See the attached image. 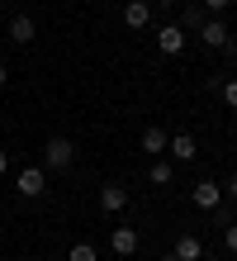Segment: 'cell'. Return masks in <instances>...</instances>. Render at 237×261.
I'll return each mask as SVG.
<instances>
[{"label": "cell", "instance_id": "ffe728a7", "mask_svg": "<svg viewBox=\"0 0 237 261\" xmlns=\"http://www.w3.org/2000/svg\"><path fill=\"white\" fill-rule=\"evenodd\" d=\"M10 171V152H0V176H5Z\"/></svg>", "mask_w": 237, "mask_h": 261}, {"label": "cell", "instance_id": "7c38bea8", "mask_svg": "<svg viewBox=\"0 0 237 261\" xmlns=\"http://www.w3.org/2000/svg\"><path fill=\"white\" fill-rule=\"evenodd\" d=\"M166 143H171V138L162 133V128H142V152H152V157H162V152H166Z\"/></svg>", "mask_w": 237, "mask_h": 261}, {"label": "cell", "instance_id": "ac0fdd59", "mask_svg": "<svg viewBox=\"0 0 237 261\" xmlns=\"http://www.w3.org/2000/svg\"><path fill=\"white\" fill-rule=\"evenodd\" d=\"M199 5H204V10H209V14H223V10L232 5V0H199Z\"/></svg>", "mask_w": 237, "mask_h": 261}, {"label": "cell", "instance_id": "52a82bcc", "mask_svg": "<svg viewBox=\"0 0 237 261\" xmlns=\"http://www.w3.org/2000/svg\"><path fill=\"white\" fill-rule=\"evenodd\" d=\"M109 247H114V256H133L138 252V233L133 228H109Z\"/></svg>", "mask_w": 237, "mask_h": 261}, {"label": "cell", "instance_id": "4fadbf2b", "mask_svg": "<svg viewBox=\"0 0 237 261\" xmlns=\"http://www.w3.org/2000/svg\"><path fill=\"white\" fill-rule=\"evenodd\" d=\"M204 19H209V14H204V5H185V10H180V29H190V34H199Z\"/></svg>", "mask_w": 237, "mask_h": 261}, {"label": "cell", "instance_id": "3957f363", "mask_svg": "<svg viewBox=\"0 0 237 261\" xmlns=\"http://www.w3.org/2000/svg\"><path fill=\"white\" fill-rule=\"evenodd\" d=\"M199 43H204V48H214V53H223L228 48V24L223 19H204V29H199Z\"/></svg>", "mask_w": 237, "mask_h": 261}, {"label": "cell", "instance_id": "6da1fadb", "mask_svg": "<svg viewBox=\"0 0 237 261\" xmlns=\"http://www.w3.org/2000/svg\"><path fill=\"white\" fill-rule=\"evenodd\" d=\"M43 166H47V171H71V166H76V143H71V138H47V147H43Z\"/></svg>", "mask_w": 237, "mask_h": 261}, {"label": "cell", "instance_id": "e0dca14e", "mask_svg": "<svg viewBox=\"0 0 237 261\" xmlns=\"http://www.w3.org/2000/svg\"><path fill=\"white\" fill-rule=\"evenodd\" d=\"M223 242H228V252L237 256V223H228V228H223Z\"/></svg>", "mask_w": 237, "mask_h": 261}, {"label": "cell", "instance_id": "8992f818", "mask_svg": "<svg viewBox=\"0 0 237 261\" xmlns=\"http://www.w3.org/2000/svg\"><path fill=\"white\" fill-rule=\"evenodd\" d=\"M34 38H38L34 14H14V19H10V43H19V48H24V43H34Z\"/></svg>", "mask_w": 237, "mask_h": 261}, {"label": "cell", "instance_id": "d6986e66", "mask_svg": "<svg viewBox=\"0 0 237 261\" xmlns=\"http://www.w3.org/2000/svg\"><path fill=\"white\" fill-rule=\"evenodd\" d=\"M223 195H228V199H237V176H228V186H223Z\"/></svg>", "mask_w": 237, "mask_h": 261}, {"label": "cell", "instance_id": "8fae6325", "mask_svg": "<svg viewBox=\"0 0 237 261\" xmlns=\"http://www.w3.org/2000/svg\"><path fill=\"white\" fill-rule=\"evenodd\" d=\"M176 256H180V261H195V256H204V242H199L195 233H180V238H176Z\"/></svg>", "mask_w": 237, "mask_h": 261}, {"label": "cell", "instance_id": "9c48e42d", "mask_svg": "<svg viewBox=\"0 0 237 261\" xmlns=\"http://www.w3.org/2000/svg\"><path fill=\"white\" fill-rule=\"evenodd\" d=\"M166 152H171L176 162H195V157H199V147H195V138H190V133H176V138L166 143Z\"/></svg>", "mask_w": 237, "mask_h": 261}, {"label": "cell", "instance_id": "cb8c5ba5", "mask_svg": "<svg viewBox=\"0 0 237 261\" xmlns=\"http://www.w3.org/2000/svg\"><path fill=\"white\" fill-rule=\"evenodd\" d=\"M195 261H209V256H195Z\"/></svg>", "mask_w": 237, "mask_h": 261}, {"label": "cell", "instance_id": "ba28073f", "mask_svg": "<svg viewBox=\"0 0 237 261\" xmlns=\"http://www.w3.org/2000/svg\"><path fill=\"white\" fill-rule=\"evenodd\" d=\"M123 24L128 29H147L152 24V5L147 0H128V5H123Z\"/></svg>", "mask_w": 237, "mask_h": 261}, {"label": "cell", "instance_id": "d4e9b609", "mask_svg": "<svg viewBox=\"0 0 237 261\" xmlns=\"http://www.w3.org/2000/svg\"><path fill=\"white\" fill-rule=\"evenodd\" d=\"M0 5H5V0H0Z\"/></svg>", "mask_w": 237, "mask_h": 261}, {"label": "cell", "instance_id": "44dd1931", "mask_svg": "<svg viewBox=\"0 0 237 261\" xmlns=\"http://www.w3.org/2000/svg\"><path fill=\"white\" fill-rule=\"evenodd\" d=\"M152 5H156V10H171V5H180V0H152Z\"/></svg>", "mask_w": 237, "mask_h": 261}, {"label": "cell", "instance_id": "30bf717a", "mask_svg": "<svg viewBox=\"0 0 237 261\" xmlns=\"http://www.w3.org/2000/svg\"><path fill=\"white\" fill-rule=\"evenodd\" d=\"M123 204H128V190H123V186H114V180H109V186L100 190V209H104V214H119Z\"/></svg>", "mask_w": 237, "mask_h": 261}, {"label": "cell", "instance_id": "603a6c76", "mask_svg": "<svg viewBox=\"0 0 237 261\" xmlns=\"http://www.w3.org/2000/svg\"><path fill=\"white\" fill-rule=\"evenodd\" d=\"M162 261H180V256H176V252H171V256H162Z\"/></svg>", "mask_w": 237, "mask_h": 261}, {"label": "cell", "instance_id": "9a60e30c", "mask_svg": "<svg viewBox=\"0 0 237 261\" xmlns=\"http://www.w3.org/2000/svg\"><path fill=\"white\" fill-rule=\"evenodd\" d=\"M218 95H223V105H228V110H237V76H228V81L218 86Z\"/></svg>", "mask_w": 237, "mask_h": 261}, {"label": "cell", "instance_id": "2e32d148", "mask_svg": "<svg viewBox=\"0 0 237 261\" xmlns=\"http://www.w3.org/2000/svg\"><path fill=\"white\" fill-rule=\"evenodd\" d=\"M67 261H100V256H95V247H90V242H76V247L67 252Z\"/></svg>", "mask_w": 237, "mask_h": 261}, {"label": "cell", "instance_id": "5bb4252c", "mask_svg": "<svg viewBox=\"0 0 237 261\" xmlns=\"http://www.w3.org/2000/svg\"><path fill=\"white\" fill-rule=\"evenodd\" d=\"M152 186H171V176H176V171H171V162H162V157H152Z\"/></svg>", "mask_w": 237, "mask_h": 261}, {"label": "cell", "instance_id": "7402d4cb", "mask_svg": "<svg viewBox=\"0 0 237 261\" xmlns=\"http://www.w3.org/2000/svg\"><path fill=\"white\" fill-rule=\"evenodd\" d=\"M5 81H10V71H5V62H0V86H5Z\"/></svg>", "mask_w": 237, "mask_h": 261}, {"label": "cell", "instance_id": "7a4b0ae2", "mask_svg": "<svg viewBox=\"0 0 237 261\" xmlns=\"http://www.w3.org/2000/svg\"><path fill=\"white\" fill-rule=\"evenodd\" d=\"M19 195L24 199H43L47 195V176L38 171V166H24V171H19Z\"/></svg>", "mask_w": 237, "mask_h": 261}, {"label": "cell", "instance_id": "5b68a950", "mask_svg": "<svg viewBox=\"0 0 237 261\" xmlns=\"http://www.w3.org/2000/svg\"><path fill=\"white\" fill-rule=\"evenodd\" d=\"M190 199H195V209H218V204H223V186H214V180H199V186L190 190Z\"/></svg>", "mask_w": 237, "mask_h": 261}, {"label": "cell", "instance_id": "277c9868", "mask_svg": "<svg viewBox=\"0 0 237 261\" xmlns=\"http://www.w3.org/2000/svg\"><path fill=\"white\" fill-rule=\"evenodd\" d=\"M156 48H162L166 57H176L185 48V29L180 24H162V29H156Z\"/></svg>", "mask_w": 237, "mask_h": 261}]
</instances>
